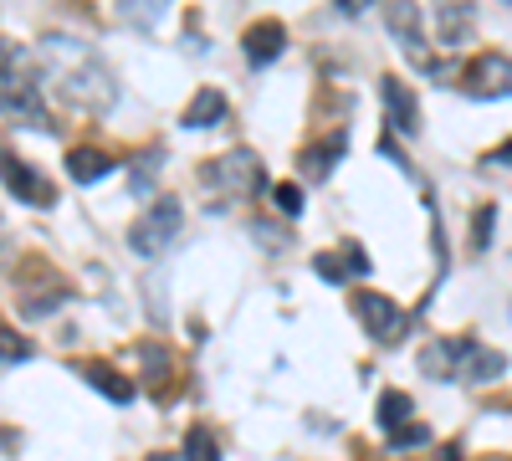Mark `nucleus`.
Segmentation results:
<instances>
[{
	"instance_id": "obj_10",
	"label": "nucleus",
	"mask_w": 512,
	"mask_h": 461,
	"mask_svg": "<svg viewBox=\"0 0 512 461\" xmlns=\"http://www.w3.org/2000/svg\"><path fill=\"white\" fill-rule=\"evenodd\" d=\"M384 26H390L400 41H405V52H410V62H420L425 67V36H420V6H410V0H400V6H390L384 11Z\"/></svg>"
},
{
	"instance_id": "obj_14",
	"label": "nucleus",
	"mask_w": 512,
	"mask_h": 461,
	"mask_svg": "<svg viewBox=\"0 0 512 461\" xmlns=\"http://www.w3.org/2000/svg\"><path fill=\"white\" fill-rule=\"evenodd\" d=\"M456 349H461V339L425 344V349H420V369L431 374V380H456Z\"/></svg>"
},
{
	"instance_id": "obj_15",
	"label": "nucleus",
	"mask_w": 512,
	"mask_h": 461,
	"mask_svg": "<svg viewBox=\"0 0 512 461\" xmlns=\"http://www.w3.org/2000/svg\"><path fill=\"white\" fill-rule=\"evenodd\" d=\"M349 149V134H333L328 144H318V149H303V175L308 180H328L333 175V164H338V154Z\"/></svg>"
},
{
	"instance_id": "obj_7",
	"label": "nucleus",
	"mask_w": 512,
	"mask_h": 461,
	"mask_svg": "<svg viewBox=\"0 0 512 461\" xmlns=\"http://www.w3.org/2000/svg\"><path fill=\"white\" fill-rule=\"evenodd\" d=\"M502 374H507V354H497V349H487L477 339H461V349H456V380L492 385V380H502Z\"/></svg>"
},
{
	"instance_id": "obj_27",
	"label": "nucleus",
	"mask_w": 512,
	"mask_h": 461,
	"mask_svg": "<svg viewBox=\"0 0 512 461\" xmlns=\"http://www.w3.org/2000/svg\"><path fill=\"white\" fill-rule=\"evenodd\" d=\"M0 170H6V154H0Z\"/></svg>"
},
{
	"instance_id": "obj_5",
	"label": "nucleus",
	"mask_w": 512,
	"mask_h": 461,
	"mask_svg": "<svg viewBox=\"0 0 512 461\" xmlns=\"http://www.w3.org/2000/svg\"><path fill=\"white\" fill-rule=\"evenodd\" d=\"M461 93L466 98H512V57L477 52L461 72Z\"/></svg>"
},
{
	"instance_id": "obj_20",
	"label": "nucleus",
	"mask_w": 512,
	"mask_h": 461,
	"mask_svg": "<svg viewBox=\"0 0 512 461\" xmlns=\"http://www.w3.org/2000/svg\"><path fill=\"white\" fill-rule=\"evenodd\" d=\"M313 272H318L323 282H349V267H344V257H333V251H318V257H313Z\"/></svg>"
},
{
	"instance_id": "obj_4",
	"label": "nucleus",
	"mask_w": 512,
	"mask_h": 461,
	"mask_svg": "<svg viewBox=\"0 0 512 461\" xmlns=\"http://www.w3.org/2000/svg\"><path fill=\"white\" fill-rule=\"evenodd\" d=\"M354 313H359V323L374 344H400L405 328H410L405 308L395 298H384V292H354Z\"/></svg>"
},
{
	"instance_id": "obj_22",
	"label": "nucleus",
	"mask_w": 512,
	"mask_h": 461,
	"mask_svg": "<svg viewBox=\"0 0 512 461\" xmlns=\"http://www.w3.org/2000/svg\"><path fill=\"white\" fill-rule=\"evenodd\" d=\"M272 200H277V211H282V216H297V211H303V190H297V185H277Z\"/></svg>"
},
{
	"instance_id": "obj_25",
	"label": "nucleus",
	"mask_w": 512,
	"mask_h": 461,
	"mask_svg": "<svg viewBox=\"0 0 512 461\" xmlns=\"http://www.w3.org/2000/svg\"><path fill=\"white\" fill-rule=\"evenodd\" d=\"M144 461H175V456H159V451H154V456H144Z\"/></svg>"
},
{
	"instance_id": "obj_11",
	"label": "nucleus",
	"mask_w": 512,
	"mask_h": 461,
	"mask_svg": "<svg viewBox=\"0 0 512 461\" xmlns=\"http://www.w3.org/2000/svg\"><path fill=\"white\" fill-rule=\"evenodd\" d=\"M108 170H113V159H108L103 149H93V144L67 149V180H77V185H98Z\"/></svg>"
},
{
	"instance_id": "obj_3",
	"label": "nucleus",
	"mask_w": 512,
	"mask_h": 461,
	"mask_svg": "<svg viewBox=\"0 0 512 461\" xmlns=\"http://www.w3.org/2000/svg\"><path fill=\"white\" fill-rule=\"evenodd\" d=\"M200 180L226 190V195H256L267 185V170H262V159H256L251 149H231L226 159H210L200 170Z\"/></svg>"
},
{
	"instance_id": "obj_21",
	"label": "nucleus",
	"mask_w": 512,
	"mask_h": 461,
	"mask_svg": "<svg viewBox=\"0 0 512 461\" xmlns=\"http://www.w3.org/2000/svg\"><path fill=\"white\" fill-rule=\"evenodd\" d=\"M492 221H497V205H482V211L472 216V251H487V241H492Z\"/></svg>"
},
{
	"instance_id": "obj_17",
	"label": "nucleus",
	"mask_w": 512,
	"mask_h": 461,
	"mask_svg": "<svg viewBox=\"0 0 512 461\" xmlns=\"http://www.w3.org/2000/svg\"><path fill=\"white\" fill-rule=\"evenodd\" d=\"M436 26H441V47H461L466 31H472V11H466V6H441Z\"/></svg>"
},
{
	"instance_id": "obj_23",
	"label": "nucleus",
	"mask_w": 512,
	"mask_h": 461,
	"mask_svg": "<svg viewBox=\"0 0 512 461\" xmlns=\"http://www.w3.org/2000/svg\"><path fill=\"white\" fill-rule=\"evenodd\" d=\"M425 441H431V426H400L395 436H390V446H425Z\"/></svg>"
},
{
	"instance_id": "obj_18",
	"label": "nucleus",
	"mask_w": 512,
	"mask_h": 461,
	"mask_svg": "<svg viewBox=\"0 0 512 461\" xmlns=\"http://www.w3.org/2000/svg\"><path fill=\"white\" fill-rule=\"evenodd\" d=\"M185 461H221V441L210 426H190L185 431Z\"/></svg>"
},
{
	"instance_id": "obj_6",
	"label": "nucleus",
	"mask_w": 512,
	"mask_h": 461,
	"mask_svg": "<svg viewBox=\"0 0 512 461\" xmlns=\"http://www.w3.org/2000/svg\"><path fill=\"white\" fill-rule=\"evenodd\" d=\"M379 98H384V113H390V129L405 134V139H415V134H420V98H415L410 82L384 72V77H379Z\"/></svg>"
},
{
	"instance_id": "obj_9",
	"label": "nucleus",
	"mask_w": 512,
	"mask_h": 461,
	"mask_svg": "<svg viewBox=\"0 0 512 461\" xmlns=\"http://www.w3.org/2000/svg\"><path fill=\"white\" fill-rule=\"evenodd\" d=\"M6 190L16 195V200H31V205H52V185L36 175V164H21V159H6Z\"/></svg>"
},
{
	"instance_id": "obj_12",
	"label": "nucleus",
	"mask_w": 512,
	"mask_h": 461,
	"mask_svg": "<svg viewBox=\"0 0 512 461\" xmlns=\"http://www.w3.org/2000/svg\"><path fill=\"white\" fill-rule=\"evenodd\" d=\"M226 118V93L221 88H200L195 98H190V108H185V129H216V123Z\"/></svg>"
},
{
	"instance_id": "obj_13",
	"label": "nucleus",
	"mask_w": 512,
	"mask_h": 461,
	"mask_svg": "<svg viewBox=\"0 0 512 461\" xmlns=\"http://www.w3.org/2000/svg\"><path fill=\"white\" fill-rule=\"evenodd\" d=\"M82 380H88L93 390H103L113 405H128L139 390H134V380H123L118 369H108V364H82Z\"/></svg>"
},
{
	"instance_id": "obj_1",
	"label": "nucleus",
	"mask_w": 512,
	"mask_h": 461,
	"mask_svg": "<svg viewBox=\"0 0 512 461\" xmlns=\"http://www.w3.org/2000/svg\"><path fill=\"white\" fill-rule=\"evenodd\" d=\"M0 113L36 134H52V113L41 103V72L31 67V52L16 47V41H0Z\"/></svg>"
},
{
	"instance_id": "obj_8",
	"label": "nucleus",
	"mask_w": 512,
	"mask_h": 461,
	"mask_svg": "<svg viewBox=\"0 0 512 461\" xmlns=\"http://www.w3.org/2000/svg\"><path fill=\"white\" fill-rule=\"evenodd\" d=\"M241 47H246V62H251V67H267V62H277L282 47H287V26H282V21H256V26H246Z\"/></svg>"
},
{
	"instance_id": "obj_16",
	"label": "nucleus",
	"mask_w": 512,
	"mask_h": 461,
	"mask_svg": "<svg viewBox=\"0 0 512 461\" xmlns=\"http://www.w3.org/2000/svg\"><path fill=\"white\" fill-rule=\"evenodd\" d=\"M410 415H415V405H410L405 390H384V395H379V426L390 431V436H395L400 426H410Z\"/></svg>"
},
{
	"instance_id": "obj_24",
	"label": "nucleus",
	"mask_w": 512,
	"mask_h": 461,
	"mask_svg": "<svg viewBox=\"0 0 512 461\" xmlns=\"http://www.w3.org/2000/svg\"><path fill=\"white\" fill-rule=\"evenodd\" d=\"M344 267H349L354 277H364V272H369V257H364V246H344Z\"/></svg>"
},
{
	"instance_id": "obj_19",
	"label": "nucleus",
	"mask_w": 512,
	"mask_h": 461,
	"mask_svg": "<svg viewBox=\"0 0 512 461\" xmlns=\"http://www.w3.org/2000/svg\"><path fill=\"white\" fill-rule=\"evenodd\" d=\"M31 359V339H21V333L0 328V364H26Z\"/></svg>"
},
{
	"instance_id": "obj_26",
	"label": "nucleus",
	"mask_w": 512,
	"mask_h": 461,
	"mask_svg": "<svg viewBox=\"0 0 512 461\" xmlns=\"http://www.w3.org/2000/svg\"><path fill=\"white\" fill-rule=\"evenodd\" d=\"M487 461H512V456H487Z\"/></svg>"
},
{
	"instance_id": "obj_2",
	"label": "nucleus",
	"mask_w": 512,
	"mask_h": 461,
	"mask_svg": "<svg viewBox=\"0 0 512 461\" xmlns=\"http://www.w3.org/2000/svg\"><path fill=\"white\" fill-rule=\"evenodd\" d=\"M180 226H185V205H180L175 195H159L149 211L134 221V231H128V246H134L139 257H159V251L180 236Z\"/></svg>"
}]
</instances>
